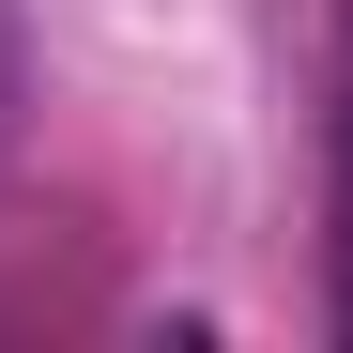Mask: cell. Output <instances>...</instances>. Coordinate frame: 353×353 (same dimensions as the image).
Wrapping results in <instances>:
<instances>
[{
	"instance_id": "obj_1",
	"label": "cell",
	"mask_w": 353,
	"mask_h": 353,
	"mask_svg": "<svg viewBox=\"0 0 353 353\" xmlns=\"http://www.w3.org/2000/svg\"><path fill=\"white\" fill-rule=\"evenodd\" d=\"M323 185H338V230H323V246H338V338H353V31H338V169H323Z\"/></svg>"
}]
</instances>
